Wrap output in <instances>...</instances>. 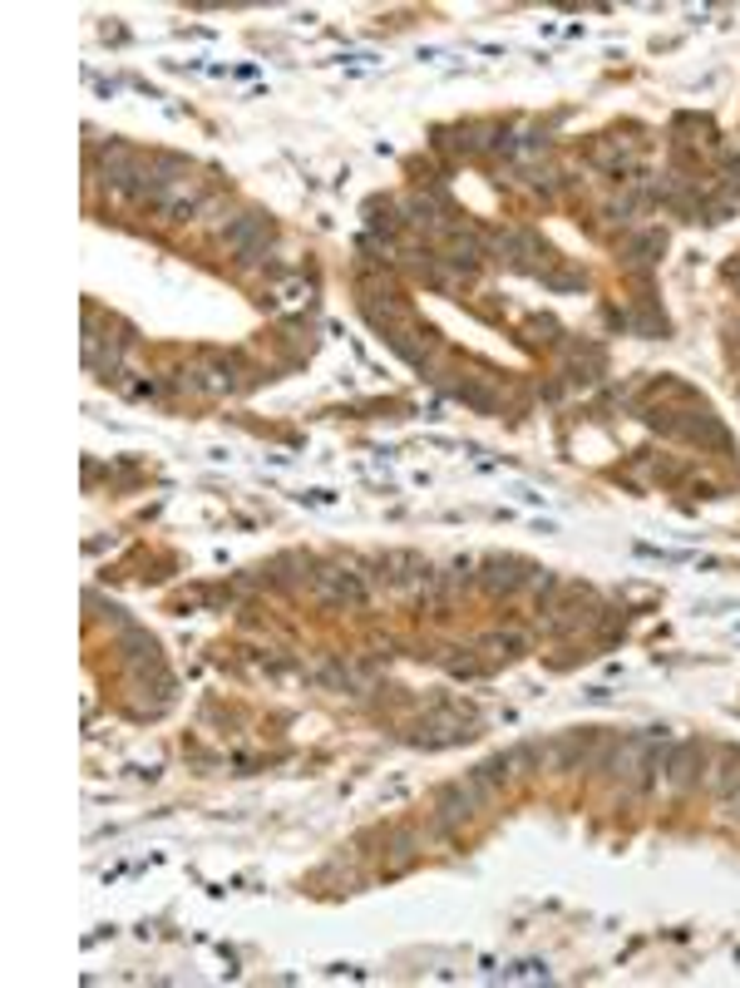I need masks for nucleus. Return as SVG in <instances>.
Listing matches in <instances>:
<instances>
[{
    "label": "nucleus",
    "instance_id": "obj_1",
    "mask_svg": "<svg viewBox=\"0 0 740 988\" xmlns=\"http://www.w3.org/2000/svg\"><path fill=\"white\" fill-rule=\"evenodd\" d=\"M312 593L322 603H331V608H361V603L371 598V584H366V574H356V568L326 564V568L312 574Z\"/></svg>",
    "mask_w": 740,
    "mask_h": 988
},
{
    "label": "nucleus",
    "instance_id": "obj_2",
    "mask_svg": "<svg viewBox=\"0 0 740 988\" xmlns=\"http://www.w3.org/2000/svg\"><path fill=\"white\" fill-rule=\"evenodd\" d=\"M706 766H711V746L706 742H671L661 782H667L671 796H687V790H696L706 782Z\"/></svg>",
    "mask_w": 740,
    "mask_h": 988
},
{
    "label": "nucleus",
    "instance_id": "obj_3",
    "mask_svg": "<svg viewBox=\"0 0 740 988\" xmlns=\"http://www.w3.org/2000/svg\"><path fill=\"white\" fill-rule=\"evenodd\" d=\"M479 810H484V800L474 796L469 782H449V786L435 790V830H439L445 840H455V830L474 826V816H479Z\"/></svg>",
    "mask_w": 740,
    "mask_h": 988
},
{
    "label": "nucleus",
    "instance_id": "obj_4",
    "mask_svg": "<svg viewBox=\"0 0 740 988\" xmlns=\"http://www.w3.org/2000/svg\"><path fill=\"white\" fill-rule=\"evenodd\" d=\"M223 243H227V252L242 262V268H262V258H267V248H272V228H267V218H262V213H237L227 223Z\"/></svg>",
    "mask_w": 740,
    "mask_h": 988
},
{
    "label": "nucleus",
    "instance_id": "obj_5",
    "mask_svg": "<svg viewBox=\"0 0 740 988\" xmlns=\"http://www.w3.org/2000/svg\"><path fill=\"white\" fill-rule=\"evenodd\" d=\"M469 737H474V722H469V717H459V712H449V707L429 712V717L410 732V742H415V746H425V752H435V746L469 742Z\"/></svg>",
    "mask_w": 740,
    "mask_h": 988
},
{
    "label": "nucleus",
    "instance_id": "obj_6",
    "mask_svg": "<svg viewBox=\"0 0 740 988\" xmlns=\"http://www.w3.org/2000/svg\"><path fill=\"white\" fill-rule=\"evenodd\" d=\"M484 574H479V584L489 588V593H504V598H509V593H518L524 584H534V568L524 564V558H489V564H479Z\"/></svg>",
    "mask_w": 740,
    "mask_h": 988
},
{
    "label": "nucleus",
    "instance_id": "obj_7",
    "mask_svg": "<svg viewBox=\"0 0 740 988\" xmlns=\"http://www.w3.org/2000/svg\"><path fill=\"white\" fill-rule=\"evenodd\" d=\"M706 786H711L721 800L740 786V746H716V762L706 766Z\"/></svg>",
    "mask_w": 740,
    "mask_h": 988
},
{
    "label": "nucleus",
    "instance_id": "obj_8",
    "mask_svg": "<svg viewBox=\"0 0 740 988\" xmlns=\"http://www.w3.org/2000/svg\"><path fill=\"white\" fill-rule=\"evenodd\" d=\"M474 772L484 776V782H494V786H509V782H518V766H514V756L509 752H499V756H489V762H479Z\"/></svg>",
    "mask_w": 740,
    "mask_h": 988
},
{
    "label": "nucleus",
    "instance_id": "obj_9",
    "mask_svg": "<svg viewBox=\"0 0 740 988\" xmlns=\"http://www.w3.org/2000/svg\"><path fill=\"white\" fill-rule=\"evenodd\" d=\"M484 647H489L494 657H518L528 647V633L524 628H504V633H489V638H484Z\"/></svg>",
    "mask_w": 740,
    "mask_h": 988
},
{
    "label": "nucleus",
    "instance_id": "obj_10",
    "mask_svg": "<svg viewBox=\"0 0 740 988\" xmlns=\"http://www.w3.org/2000/svg\"><path fill=\"white\" fill-rule=\"evenodd\" d=\"M272 568H277V584H296V578H302L312 564H306V554H282Z\"/></svg>",
    "mask_w": 740,
    "mask_h": 988
},
{
    "label": "nucleus",
    "instance_id": "obj_11",
    "mask_svg": "<svg viewBox=\"0 0 740 988\" xmlns=\"http://www.w3.org/2000/svg\"><path fill=\"white\" fill-rule=\"evenodd\" d=\"M277 296H282V306H306V302H312V282H302V278H286Z\"/></svg>",
    "mask_w": 740,
    "mask_h": 988
}]
</instances>
